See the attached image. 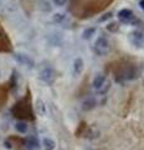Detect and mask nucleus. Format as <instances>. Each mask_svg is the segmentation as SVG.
Segmentation results:
<instances>
[{
    "instance_id": "nucleus-15",
    "label": "nucleus",
    "mask_w": 144,
    "mask_h": 150,
    "mask_svg": "<svg viewBox=\"0 0 144 150\" xmlns=\"http://www.w3.org/2000/svg\"><path fill=\"white\" fill-rule=\"evenodd\" d=\"M105 29H106V31L111 33V34H115V33L120 31V24H119V21H109L108 24L105 25Z\"/></svg>"
},
{
    "instance_id": "nucleus-20",
    "label": "nucleus",
    "mask_w": 144,
    "mask_h": 150,
    "mask_svg": "<svg viewBox=\"0 0 144 150\" xmlns=\"http://www.w3.org/2000/svg\"><path fill=\"white\" fill-rule=\"evenodd\" d=\"M55 142L53 139H50V138H44L43 139V146L46 149V150H54L55 149Z\"/></svg>"
},
{
    "instance_id": "nucleus-3",
    "label": "nucleus",
    "mask_w": 144,
    "mask_h": 150,
    "mask_svg": "<svg viewBox=\"0 0 144 150\" xmlns=\"http://www.w3.org/2000/svg\"><path fill=\"white\" fill-rule=\"evenodd\" d=\"M11 114L20 120H34L33 105H31L29 90H28L26 95L23 98V99H20L18 103H15V105L11 108Z\"/></svg>"
},
{
    "instance_id": "nucleus-7",
    "label": "nucleus",
    "mask_w": 144,
    "mask_h": 150,
    "mask_svg": "<svg viewBox=\"0 0 144 150\" xmlns=\"http://www.w3.org/2000/svg\"><path fill=\"white\" fill-rule=\"evenodd\" d=\"M117 18L119 20V24H125V25H131L133 20L135 19V14L133 13V10L131 9L124 8L122 10H119L117 14Z\"/></svg>"
},
{
    "instance_id": "nucleus-1",
    "label": "nucleus",
    "mask_w": 144,
    "mask_h": 150,
    "mask_svg": "<svg viewBox=\"0 0 144 150\" xmlns=\"http://www.w3.org/2000/svg\"><path fill=\"white\" fill-rule=\"evenodd\" d=\"M105 71L113 75L117 83L123 84L138 79L142 74V69L133 58L122 56L105 64Z\"/></svg>"
},
{
    "instance_id": "nucleus-16",
    "label": "nucleus",
    "mask_w": 144,
    "mask_h": 150,
    "mask_svg": "<svg viewBox=\"0 0 144 150\" xmlns=\"http://www.w3.org/2000/svg\"><path fill=\"white\" fill-rule=\"evenodd\" d=\"M25 144H26V146L29 149H36L39 146V140H38L36 137H34V135H30V137L26 138Z\"/></svg>"
},
{
    "instance_id": "nucleus-13",
    "label": "nucleus",
    "mask_w": 144,
    "mask_h": 150,
    "mask_svg": "<svg viewBox=\"0 0 144 150\" xmlns=\"http://www.w3.org/2000/svg\"><path fill=\"white\" fill-rule=\"evenodd\" d=\"M34 108H35L36 114L40 115V116H45L46 112H48V111H46V105H45V103L41 100V99H36V100H35Z\"/></svg>"
},
{
    "instance_id": "nucleus-23",
    "label": "nucleus",
    "mask_w": 144,
    "mask_h": 150,
    "mask_svg": "<svg viewBox=\"0 0 144 150\" xmlns=\"http://www.w3.org/2000/svg\"><path fill=\"white\" fill-rule=\"evenodd\" d=\"M65 19H67V14L64 13H55L53 15V21L57 23V24H62Z\"/></svg>"
},
{
    "instance_id": "nucleus-22",
    "label": "nucleus",
    "mask_w": 144,
    "mask_h": 150,
    "mask_svg": "<svg viewBox=\"0 0 144 150\" xmlns=\"http://www.w3.org/2000/svg\"><path fill=\"white\" fill-rule=\"evenodd\" d=\"M9 88L10 89H15L18 86V73L15 71V70H13V73H11V78H10V80H9Z\"/></svg>"
},
{
    "instance_id": "nucleus-8",
    "label": "nucleus",
    "mask_w": 144,
    "mask_h": 150,
    "mask_svg": "<svg viewBox=\"0 0 144 150\" xmlns=\"http://www.w3.org/2000/svg\"><path fill=\"white\" fill-rule=\"evenodd\" d=\"M128 40L133 46L135 48H142L143 44H144V34L142 30H133L128 34Z\"/></svg>"
},
{
    "instance_id": "nucleus-11",
    "label": "nucleus",
    "mask_w": 144,
    "mask_h": 150,
    "mask_svg": "<svg viewBox=\"0 0 144 150\" xmlns=\"http://www.w3.org/2000/svg\"><path fill=\"white\" fill-rule=\"evenodd\" d=\"M108 80L106 79V74H104V73H98L94 76V79H93V81H92V85H93V88L95 89V91H98L99 89L104 85V83Z\"/></svg>"
},
{
    "instance_id": "nucleus-4",
    "label": "nucleus",
    "mask_w": 144,
    "mask_h": 150,
    "mask_svg": "<svg viewBox=\"0 0 144 150\" xmlns=\"http://www.w3.org/2000/svg\"><path fill=\"white\" fill-rule=\"evenodd\" d=\"M111 50V44L105 35H99L93 44V51L98 56H105Z\"/></svg>"
},
{
    "instance_id": "nucleus-12",
    "label": "nucleus",
    "mask_w": 144,
    "mask_h": 150,
    "mask_svg": "<svg viewBox=\"0 0 144 150\" xmlns=\"http://www.w3.org/2000/svg\"><path fill=\"white\" fill-rule=\"evenodd\" d=\"M84 70V62H83L82 58H75L73 62V73L75 75H80Z\"/></svg>"
},
{
    "instance_id": "nucleus-2",
    "label": "nucleus",
    "mask_w": 144,
    "mask_h": 150,
    "mask_svg": "<svg viewBox=\"0 0 144 150\" xmlns=\"http://www.w3.org/2000/svg\"><path fill=\"white\" fill-rule=\"evenodd\" d=\"M113 1L114 0H69L68 10L74 18L85 20L106 10Z\"/></svg>"
},
{
    "instance_id": "nucleus-10",
    "label": "nucleus",
    "mask_w": 144,
    "mask_h": 150,
    "mask_svg": "<svg viewBox=\"0 0 144 150\" xmlns=\"http://www.w3.org/2000/svg\"><path fill=\"white\" fill-rule=\"evenodd\" d=\"M9 84L8 83H4V84H0V110L3 109V106L6 104L8 101V98H9Z\"/></svg>"
},
{
    "instance_id": "nucleus-6",
    "label": "nucleus",
    "mask_w": 144,
    "mask_h": 150,
    "mask_svg": "<svg viewBox=\"0 0 144 150\" xmlns=\"http://www.w3.org/2000/svg\"><path fill=\"white\" fill-rule=\"evenodd\" d=\"M57 76L58 74L57 71L53 69V68H44L43 70H40L39 73V80L43 81L44 84H46V85H53V84L55 83V80H57Z\"/></svg>"
},
{
    "instance_id": "nucleus-18",
    "label": "nucleus",
    "mask_w": 144,
    "mask_h": 150,
    "mask_svg": "<svg viewBox=\"0 0 144 150\" xmlns=\"http://www.w3.org/2000/svg\"><path fill=\"white\" fill-rule=\"evenodd\" d=\"M39 9L44 13H50L53 10V6L50 5V3L46 1V0H39Z\"/></svg>"
},
{
    "instance_id": "nucleus-5",
    "label": "nucleus",
    "mask_w": 144,
    "mask_h": 150,
    "mask_svg": "<svg viewBox=\"0 0 144 150\" xmlns=\"http://www.w3.org/2000/svg\"><path fill=\"white\" fill-rule=\"evenodd\" d=\"M0 53L10 54L13 53V43L10 36L8 35L6 30L4 29V26L0 23Z\"/></svg>"
},
{
    "instance_id": "nucleus-9",
    "label": "nucleus",
    "mask_w": 144,
    "mask_h": 150,
    "mask_svg": "<svg viewBox=\"0 0 144 150\" xmlns=\"http://www.w3.org/2000/svg\"><path fill=\"white\" fill-rule=\"evenodd\" d=\"M14 59H15L16 63H19L20 65H24V67L33 69L35 67V62L33 60L30 55H28L25 53H14Z\"/></svg>"
},
{
    "instance_id": "nucleus-25",
    "label": "nucleus",
    "mask_w": 144,
    "mask_h": 150,
    "mask_svg": "<svg viewBox=\"0 0 144 150\" xmlns=\"http://www.w3.org/2000/svg\"><path fill=\"white\" fill-rule=\"evenodd\" d=\"M54 5H57V6H63V5H65L68 0H52Z\"/></svg>"
},
{
    "instance_id": "nucleus-26",
    "label": "nucleus",
    "mask_w": 144,
    "mask_h": 150,
    "mask_svg": "<svg viewBox=\"0 0 144 150\" xmlns=\"http://www.w3.org/2000/svg\"><path fill=\"white\" fill-rule=\"evenodd\" d=\"M4 146H5V148H8V149H11V148H13V146H11V144L9 143L8 140H5V142H4Z\"/></svg>"
},
{
    "instance_id": "nucleus-24",
    "label": "nucleus",
    "mask_w": 144,
    "mask_h": 150,
    "mask_svg": "<svg viewBox=\"0 0 144 150\" xmlns=\"http://www.w3.org/2000/svg\"><path fill=\"white\" fill-rule=\"evenodd\" d=\"M111 18H113V13H111V11H108V13L103 14L101 16H99L98 23H105V21H109Z\"/></svg>"
},
{
    "instance_id": "nucleus-17",
    "label": "nucleus",
    "mask_w": 144,
    "mask_h": 150,
    "mask_svg": "<svg viewBox=\"0 0 144 150\" xmlns=\"http://www.w3.org/2000/svg\"><path fill=\"white\" fill-rule=\"evenodd\" d=\"M96 33V28H94V26H90V28H87V29H84L83 30V33H82V38L84 40H90L92 38H93V35H94Z\"/></svg>"
},
{
    "instance_id": "nucleus-14",
    "label": "nucleus",
    "mask_w": 144,
    "mask_h": 150,
    "mask_svg": "<svg viewBox=\"0 0 144 150\" xmlns=\"http://www.w3.org/2000/svg\"><path fill=\"white\" fill-rule=\"evenodd\" d=\"M96 106V100H95V98H87V99L83 101V104H82V109L84 110V111H90L93 110L94 108Z\"/></svg>"
},
{
    "instance_id": "nucleus-27",
    "label": "nucleus",
    "mask_w": 144,
    "mask_h": 150,
    "mask_svg": "<svg viewBox=\"0 0 144 150\" xmlns=\"http://www.w3.org/2000/svg\"><path fill=\"white\" fill-rule=\"evenodd\" d=\"M139 6H140L144 10V0H139Z\"/></svg>"
},
{
    "instance_id": "nucleus-19",
    "label": "nucleus",
    "mask_w": 144,
    "mask_h": 150,
    "mask_svg": "<svg viewBox=\"0 0 144 150\" xmlns=\"http://www.w3.org/2000/svg\"><path fill=\"white\" fill-rule=\"evenodd\" d=\"M15 126V130L18 131V133H20V134H25L26 131H28V124H26V121H18V123L14 125Z\"/></svg>"
},
{
    "instance_id": "nucleus-21",
    "label": "nucleus",
    "mask_w": 144,
    "mask_h": 150,
    "mask_svg": "<svg viewBox=\"0 0 144 150\" xmlns=\"http://www.w3.org/2000/svg\"><path fill=\"white\" fill-rule=\"evenodd\" d=\"M110 88H111V81L110 80H106L104 83V85L101 86L98 91H96V94H99V95H106L108 94V91L110 90Z\"/></svg>"
}]
</instances>
